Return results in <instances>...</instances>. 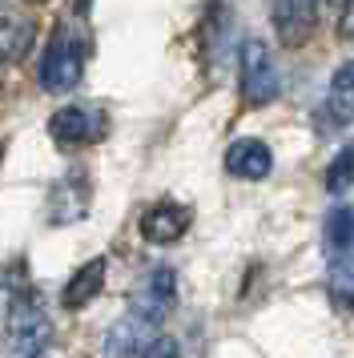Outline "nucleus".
I'll use <instances>...</instances> for the list:
<instances>
[{"label": "nucleus", "mask_w": 354, "mask_h": 358, "mask_svg": "<svg viewBox=\"0 0 354 358\" xmlns=\"http://www.w3.org/2000/svg\"><path fill=\"white\" fill-rule=\"evenodd\" d=\"M80 73H85V45H80V36L69 24H57L45 45L36 81H41L45 93H69V89H77Z\"/></svg>", "instance_id": "obj_1"}, {"label": "nucleus", "mask_w": 354, "mask_h": 358, "mask_svg": "<svg viewBox=\"0 0 354 358\" xmlns=\"http://www.w3.org/2000/svg\"><path fill=\"white\" fill-rule=\"evenodd\" d=\"M238 89H241V101L250 105V109H262V105H270L278 101L282 93V77H278V65H274L270 57V45L266 41H241V52H238Z\"/></svg>", "instance_id": "obj_2"}, {"label": "nucleus", "mask_w": 354, "mask_h": 358, "mask_svg": "<svg viewBox=\"0 0 354 358\" xmlns=\"http://www.w3.org/2000/svg\"><path fill=\"white\" fill-rule=\"evenodd\" d=\"M8 346L16 355H41L52 342V318L36 302V294H16L8 306Z\"/></svg>", "instance_id": "obj_3"}, {"label": "nucleus", "mask_w": 354, "mask_h": 358, "mask_svg": "<svg viewBox=\"0 0 354 358\" xmlns=\"http://www.w3.org/2000/svg\"><path fill=\"white\" fill-rule=\"evenodd\" d=\"M109 133V113L93 105V101H77V105H61L48 117V137L57 145H97Z\"/></svg>", "instance_id": "obj_4"}, {"label": "nucleus", "mask_w": 354, "mask_h": 358, "mask_svg": "<svg viewBox=\"0 0 354 358\" xmlns=\"http://www.w3.org/2000/svg\"><path fill=\"white\" fill-rule=\"evenodd\" d=\"M174 302H177V274L174 266H153L149 274L133 286L129 294V314H137L145 322H165L174 314Z\"/></svg>", "instance_id": "obj_5"}, {"label": "nucleus", "mask_w": 354, "mask_h": 358, "mask_svg": "<svg viewBox=\"0 0 354 358\" xmlns=\"http://www.w3.org/2000/svg\"><path fill=\"white\" fill-rule=\"evenodd\" d=\"M318 0H274V33L286 49H298L314 33Z\"/></svg>", "instance_id": "obj_6"}, {"label": "nucleus", "mask_w": 354, "mask_h": 358, "mask_svg": "<svg viewBox=\"0 0 354 358\" xmlns=\"http://www.w3.org/2000/svg\"><path fill=\"white\" fill-rule=\"evenodd\" d=\"M193 226V210L181 201H157L153 210L141 213V238L149 245H169Z\"/></svg>", "instance_id": "obj_7"}, {"label": "nucleus", "mask_w": 354, "mask_h": 358, "mask_svg": "<svg viewBox=\"0 0 354 358\" xmlns=\"http://www.w3.org/2000/svg\"><path fill=\"white\" fill-rule=\"evenodd\" d=\"M270 169H274V153L257 137H238L234 145L225 149V173H234L241 181H262V178H270Z\"/></svg>", "instance_id": "obj_8"}, {"label": "nucleus", "mask_w": 354, "mask_h": 358, "mask_svg": "<svg viewBox=\"0 0 354 358\" xmlns=\"http://www.w3.org/2000/svg\"><path fill=\"white\" fill-rule=\"evenodd\" d=\"M105 274H109V258H89L85 266H77V274L64 282L61 290V306L64 310H85L93 298H101V290H105Z\"/></svg>", "instance_id": "obj_9"}, {"label": "nucleus", "mask_w": 354, "mask_h": 358, "mask_svg": "<svg viewBox=\"0 0 354 358\" xmlns=\"http://www.w3.org/2000/svg\"><path fill=\"white\" fill-rule=\"evenodd\" d=\"M157 334H161L157 322H145L137 314H125V318H117V322L109 326L101 350H105V355H145V346L157 338Z\"/></svg>", "instance_id": "obj_10"}, {"label": "nucleus", "mask_w": 354, "mask_h": 358, "mask_svg": "<svg viewBox=\"0 0 354 358\" xmlns=\"http://www.w3.org/2000/svg\"><path fill=\"white\" fill-rule=\"evenodd\" d=\"M36 45V20L20 8H0V57L24 61Z\"/></svg>", "instance_id": "obj_11"}, {"label": "nucleus", "mask_w": 354, "mask_h": 358, "mask_svg": "<svg viewBox=\"0 0 354 358\" xmlns=\"http://www.w3.org/2000/svg\"><path fill=\"white\" fill-rule=\"evenodd\" d=\"M89 213V181L80 173H69L64 181L52 185V210H48V222L52 226H73Z\"/></svg>", "instance_id": "obj_12"}, {"label": "nucleus", "mask_w": 354, "mask_h": 358, "mask_svg": "<svg viewBox=\"0 0 354 358\" xmlns=\"http://www.w3.org/2000/svg\"><path fill=\"white\" fill-rule=\"evenodd\" d=\"M326 245L330 254H351L354 250V206H334L326 217Z\"/></svg>", "instance_id": "obj_13"}, {"label": "nucleus", "mask_w": 354, "mask_h": 358, "mask_svg": "<svg viewBox=\"0 0 354 358\" xmlns=\"http://www.w3.org/2000/svg\"><path fill=\"white\" fill-rule=\"evenodd\" d=\"M351 185H354V141L338 149L330 169H326V189H330V194H346Z\"/></svg>", "instance_id": "obj_14"}, {"label": "nucleus", "mask_w": 354, "mask_h": 358, "mask_svg": "<svg viewBox=\"0 0 354 358\" xmlns=\"http://www.w3.org/2000/svg\"><path fill=\"white\" fill-rule=\"evenodd\" d=\"M351 121H354V105L346 97H334V93H330V101L318 109V129L322 133L326 129H346Z\"/></svg>", "instance_id": "obj_15"}, {"label": "nucleus", "mask_w": 354, "mask_h": 358, "mask_svg": "<svg viewBox=\"0 0 354 358\" xmlns=\"http://www.w3.org/2000/svg\"><path fill=\"white\" fill-rule=\"evenodd\" d=\"M330 93H334V97H351L354 93V61L338 65V73L330 77Z\"/></svg>", "instance_id": "obj_16"}, {"label": "nucleus", "mask_w": 354, "mask_h": 358, "mask_svg": "<svg viewBox=\"0 0 354 358\" xmlns=\"http://www.w3.org/2000/svg\"><path fill=\"white\" fill-rule=\"evenodd\" d=\"M338 36L354 41V0H342V13H338Z\"/></svg>", "instance_id": "obj_17"}, {"label": "nucleus", "mask_w": 354, "mask_h": 358, "mask_svg": "<svg viewBox=\"0 0 354 358\" xmlns=\"http://www.w3.org/2000/svg\"><path fill=\"white\" fill-rule=\"evenodd\" d=\"M0 162H4V141H0Z\"/></svg>", "instance_id": "obj_18"}, {"label": "nucleus", "mask_w": 354, "mask_h": 358, "mask_svg": "<svg viewBox=\"0 0 354 358\" xmlns=\"http://www.w3.org/2000/svg\"><path fill=\"white\" fill-rule=\"evenodd\" d=\"M0 61H4V57H0Z\"/></svg>", "instance_id": "obj_19"}]
</instances>
